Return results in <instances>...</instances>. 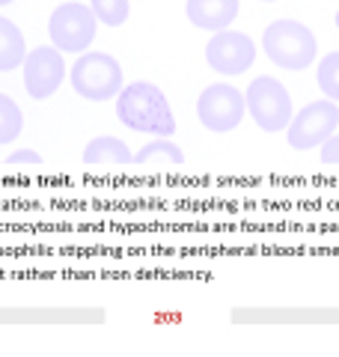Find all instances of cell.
<instances>
[{
	"label": "cell",
	"instance_id": "cell-16",
	"mask_svg": "<svg viewBox=\"0 0 339 357\" xmlns=\"http://www.w3.org/2000/svg\"><path fill=\"white\" fill-rule=\"evenodd\" d=\"M319 86H322L324 98L339 102V51L327 54V57L319 63Z\"/></svg>",
	"mask_w": 339,
	"mask_h": 357
},
{
	"label": "cell",
	"instance_id": "cell-13",
	"mask_svg": "<svg viewBox=\"0 0 339 357\" xmlns=\"http://www.w3.org/2000/svg\"><path fill=\"white\" fill-rule=\"evenodd\" d=\"M134 164L149 167V164H185V152L176 146L170 137H158L155 143H146V146L134 155Z\"/></svg>",
	"mask_w": 339,
	"mask_h": 357
},
{
	"label": "cell",
	"instance_id": "cell-8",
	"mask_svg": "<svg viewBox=\"0 0 339 357\" xmlns=\"http://www.w3.org/2000/svg\"><path fill=\"white\" fill-rule=\"evenodd\" d=\"M206 60L220 75H241L256 60V45L247 33L239 30H218L206 45Z\"/></svg>",
	"mask_w": 339,
	"mask_h": 357
},
{
	"label": "cell",
	"instance_id": "cell-2",
	"mask_svg": "<svg viewBox=\"0 0 339 357\" xmlns=\"http://www.w3.org/2000/svg\"><path fill=\"white\" fill-rule=\"evenodd\" d=\"M262 48L268 54V60L289 72H301L312 66L315 60V36L307 24H301L295 18H280L274 24H268L262 33Z\"/></svg>",
	"mask_w": 339,
	"mask_h": 357
},
{
	"label": "cell",
	"instance_id": "cell-4",
	"mask_svg": "<svg viewBox=\"0 0 339 357\" xmlns=\"http://www.w3.org/2000/svg\"><path fill=\"white\" fill-rule=\"evenodd\" d=\"M244 102H247V114L253 116V122L262 131L289 128L292 116H295L289 89L282 86L277 77H256V81L247 86Z\"/></svg>",
	"mask_w": 339,
	"mask_h": 357
},
{
	"label": "cell",
	"instance_id": "cell-10",
	"mask_svg": "<svg viewBox=\"0 0 339 357\" xmlns=\"http://www.w3.org/2000/svg\"><path fill=\"white\" fill-rule=\"evenodd\" d=\"M185 13L190 18V24L218 33L235 21V15H239V0H188Z\"/></svg>",
	"mask_w": 339,
	"mask_h": 357
},
{
	"label": "cell",
	"instance_id": "cell-18",
	"mask_svg": "<svg viewBox=\"0 0 339 357\" xmlns=\"http://www.w3.org/2000/svg\"><path fill=\"white\" fill-rule=\"evenodd\" d=\"M6 164L9 167H18V164H30V167H42V155L39 152H33V149H18V152H13L6 158Z\"/></svg>",
	"mask_w": 339,
	"mask_h": 357
},
{
	"label": "cell",
	"instance_id": "cell-9",
	"mask_svg": "<svg viewBox=\"0 0 339 357\" xmlns=\"http://www.w3.org/2000/svg\"><path fill=\"white\" fill-rule=\"evenodd\" d=\"M66 77V63L60 57V48H33L24 57V86L30 98H48L60 89Z\"/></svg>",
	"mask_w": 339,
	"mask_h": 357
},
{
	"label": "cell",
	"instance_id": "cell-17",
	"mask_svg": "<svg viewBox=\"0 0 339 357\" xmlns=\"http://www.w3.org/2000/svg\"><path fill=\"white\" fill-rule=\"evenodd\" d=\"M322 164L339 167V134H336V131L322 143Z\"/></svg>",
	"mask_w": 339,
	"mask_h": 357
},
{
	"label": "cell",
	"instance_id": "cell-12",
	"mask_svg": "<svg viewBox=\"0 0 339 357\" xmlns=\"http://www.w3.org/2000/svg\"><path fill=\"white\" fill-rule=\"evenodd\" d=\"M27 45L21 30L9 18L0 15V72H13L18 66H24Z\"/></svg>",
	"mask_w": 339,
	"mask_h": 357
},
{
	"label": "cell",
	"instance_id": "cell-20",
	"mask_svg": "<svg viewBox=\"0 0 339 357\" xmlns=\"http://www.w3.org/2000/svg\"><path fill=\"white\" fill-rule=\"evenodd\" d=\"M336 27H339V13H336Z\"/></svg>",
	"mask_w": 339,
	"mask_h": 357
},
{
	"label": "cell",
	"instance_id": "cell-21",
	"mask_svg": "<svg viewBox=\"0 0 339 357\" xmlns=\"http://www.w3.org/2000/svg\"><path fill=\"white\" fill-rule=\"evenodd\" d=\"M265 3H274V0H265Z\"/></svg>",
	"mask_w": 339,
	"mask_h": 357
},
{
	"label": "cell",
	"instance_id": "cell-14",
	"mask_svg": "<svg viewBox=\"0 0 339 357\" xmlns=\"http://www.w3.org/2000/svg\"><path fill=\"white\" fill-rule=\"evenodd\" d=\"M21 128H24V114L9 96L0 93V146L3 143H15Z\"/></svg>",
	"mask_w": 339,
	"mask_h": 357
},
{
	"label": "cell",
	"instance_id": "cell-7",
	"mask_svg": "<svg viewBox=\"0 0 339 357\" xmlns=\"http://www.w3.org/2000/svg\"><path fill=\"white\" fill-rule=\"evenodd\" d=\"M339 107L331 98H319L307 107H301L289 122V146L292 149H312L336 131Z\"/></svg>",
	"mask_w": 339,
	"mask_h": 357
},
{
	"label": "cell",
	"instance_id": "cell-6",
	"mask_svg": "<svg viewBox=\"0 0 339 357\" xmlns=\"http://www.w3.org/2000/svg\"><path fill=\"white\" fill-rule=\"evenodd\" d=\"M244 114H247L244 93L235 89L232 84H211L197 98V116L209 131L223 134V131L239 128Z\"/></svg>",
	"mask_w": 339,
	"mask_h": 357
},
{
	"label": "cell",
	"instance_id": "cell-1",
	"mask_svg": "<svg viewBox=\"0 0 339 357\" xmlns=\"http://www.w3.org/2000/svg\"><path fill=\"white\" fill-rule=\"evenodd\" d=\"M116 116L122 126L140 134H152V137H173L176 134V116L170 110L167 96L149 81H134L119 89Z\"/></svg>",
	"mask_w": 339,
	"mask_h": 357
},
{
	"label": "cell",
	"instance_id": "cell-5",
	"mask_svg": "<svg viewBox=\"0 0 339 357\" xmlns=\"http://www.w3.org/2000/svg\"><path fill=\"white\" fill-rule=\"evenodd\" d=\"M96 27H98V18L93 13V6L60 3L51 13V21H48L51 45L60 51H69V54H81L93 45Z\"/></svg>",
	"mask_w": 339,
	"mask_h": 357
},
{
	"label": "cell",
	"instance_id": "cell-19",
	"mask_svg": "<svg viewBox=\"0 0 339 357\" xmlns=\"http://www.w3.org/2000/svg\"><path fill=\"white\" fill-rule=\"evenodd\" d=\"M6 3H13V0H0V6H6Z\"/></svg>",
	"mask_w": 339,
	"mask_h": 357
},
{
	"label": "cell",
	"instance_id": "cell-3",
	"mask_svg": "<svg viewBox=\"0 0 339 357\" xmlns=\"http://www.w3.org/2000/svg\"><path fill=\"white\" fill-rule=\"evenodd\" d=\"M72 89L86 102H107L122 89V66L105 51H86L72 66Z\"/></svg>",
	"mask_w": 339,
	"mask_h": 357
},
{
	"label": "cell",
	"instance_id": "cell-11",
	"mask_svg": "<svg viewBox=\"0 0 339 357\" xmlns=\"http://www.w3.org/2000/svg\"><path fill=\"white\" fill-rule=\"evenodd\" d=\"M84 164L86 167H128V164H134V155L119 137H113V134H101V137L86 143Z\"/></svg>",
	"mask_w": 339,
	"mask_h": 357
},
{
	"label": "cell",
	"instance_id": "cell-15",
	"mask_svg": "<svg viewBox=\"0 0 339 357\" xmlns=\"http://www.w3.org/2000/svg\"><path fill=\"white\" fill-rule=\"evenodd\" d=\"M89 6H93L98 24H107V27L126 24L128 13H131V3H128V0H89Z\"/></svg>",
	"mask_w": 339,
	"mask_h": 357
}]
</instances>
